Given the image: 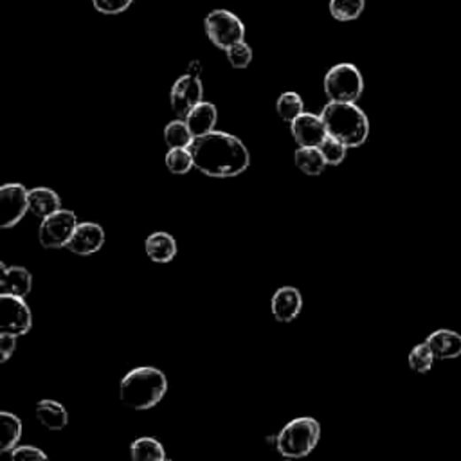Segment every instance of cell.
Masks as SVG:
<instances>
[{
  "instance_id": "44dd1931",
  "label": "cell",
  "mask_w": 461,
  "mask_h": 461,
  "mask_svg": "<svg viewBox=\"0 0 461 461\" xmlns=\"http://www.w3.org/2000/svg\"><path fill=\"white\" fill-rule=\"evenodd\" d=\"M22 436V422L12 413H0V450L12 452Z\"/></svg>"
},
{
  "instance_id": "7c38bea8",
  "label": "cell",
  "mask_w": 461,
  "mask_h": 461,
  "mask_svg": "<svg viewBox=\"0 0 461 461\" xmlns=\"http://www.w3.org/2000/svg\"><path fill=\"white\" fill-rule=\"evenodd\" d=\"M105 244V230L101 225L85 222L78 223L67 244V249L78 256H90L98 253Z\"/></svg>"
},
{
  "instance_id": "3957f363",
  "label": "cell",
  "mask_w": 461,
  "mask_h": 461,
  "mask_svg": "<svg viewBox=\"0 0 461 461\" xmlns=\"http://www.w3.org/2000/svg\"><path fill=\"white\" fill-rule=\"evenodd\" d=\"M168 391L166 375L152 366L136 368L121 380L120 398L127 408L146 411L155 408Z\"/></svg>"
},
{
  "instance_id": "603a6c76",
  "label": "cell",
  "mask_w": 461,
  "mask_h": 461,
  "mask_svg": "<svg viewBox=\"0 0 461 461\" xmlns=\"http://www.w3.org/2000/svg\"><path fill=\"white\" fill-rule=\"evenodd\" d=\"M130 454L137 461H164L166 452L164 447L153 438H139L132 443Z\"/></svg>"
},
{
  "instance_id": "8fae6325",
  "label": "cell",
  "mask_w": 461,
  "mask_h": 461,
  "mask_svg": "<svg viewBox=\"0 0 461 461\" xmlns=\"http://www.w3.org/2000/svg\"><path fill=\"white\" fill-rule=\"evenodd\" d=\"M293 136L300 146H319L326 137L328 130L321 115L303 112L291 123Z\"/></svg>"
},
{
  "instance_id": "d6986e66",
  "label": "cell",
  "mask_w": 461,
  "mask_h": 461,
  "mask_svg": "<svg viewBox=\"0 0 461 461\" xmlns=\"http://www.w3.org/2000/svg\"><path fill=\"white\" fill-rule=\"evenodd\" d=\"M62 209V200L49 188H33L29 191V211L38 216L45 218L56 211Z\"/></svg>"
},
{
  "instance_id": "277c9868",
  "label": "cell",
  "mask_w": 461,
  "mask_h": 461,
  "mask_svg": "<svg viewBox=\"0 0 461 461\" xmlns=\"http://www.w3.org/2000/svg\"><path fill=\"white\" fill-rule=\"evenodd\" d=\"M321 426L310 417L288 422L276 438V447L281 456L300 459L309 456L319 443Z\"/></svg>"
},
{
  "instance_id": "484cf974",
  "label": "cell",
  "mask_w": 461,
  "mask_h": 461,
  "mask_svg": "<svg viewBox=\"0 0 461 461\" xmlns=\"http://www.w3.org/2000/svg\"><path fill=\"white\" fill-rule=\"evenodd\" d=\"M193 166L195 160L190 148H169L166 153V168L173 176H186Z\"/></svg>"
},
{
  "instance_id": "6da1fadb",
  "label": "cell",
  "mask_w": 461,
  "mask_h": 461,
  "mask_svg": "<svg viewBox=\"0 0 461 461\" xmlns=\"http://www.w3.org/2000/svg\"><path fill=\"white\" fill-rule=\"evenodd\" d=\"M190 152L195 160V168L207 177L229 179L237 177L249 168L251 155L246 145L230 134L209 132L193 137Z\"/></svg>"
},
{
  "instance_id": "ba28073f",
  "label": "cell",
  "mask_w": 461,
  "mask_h": 461,
  "mask_svg": "<svg viewBox=\"0 0 461 461\" xmlns=\"http://www.w3.org/2000/svg\"><path fill=\"white\" fill-rule=\"evenodd\" d=\"M76 215L67 209L56 211L45 218H42L38 240L40 246L45 249H60L67 247L74 229H76Z\"/></svg>"
},
{
  "instance_id": "52a82bcc",
  "label": "cell",
  "mask_w": 461,
  "mask_h": 461,
  "mask_svg": "<svg viewBox=\"0 0 461 461\" xmlns=\"http://www.w3.org/2000/svg\"><path fill=\"white\" fill-rule=\"evenodd\" d=\"M204 29L213 45L225 51L246 40V26L244 22L227 10H213L204 19Z\"/></svg>"
},
{
  "instance_id": "9c48e42d",
  "label": "cell",
  "mask_w": 461,
  "mask_h": 461,
  "mask_svg": "<svg viewBox=\"0 0 461 461\" xmlns=\"http://www.w3.org/2000/svg\"><path fill=\"white\" fill-rule=\"evenodd\" d=\"M29 209V191L22 184H6L0 188V225L15 227Z\"/></svg>"
},
{
  "instance_id": "4fadbf2b",
  "label": "cell",
  "mask_w": 461,
  "mask_h": 461,
  "mask_svg": "<svg viewBox=\"0 0 461 461\" xmlns=\"http://www.w3.org/2000/svg\"><path fill=\"white\" fill-rule=\"evenodd\" d=\"M303 309V298L298 288L294 286H281L274 293L270 301V310L276 321L291 323L294 321Z\"/></svg>"
},
{
  "instance_id": "4316f807",
  "label": "cell",
  "mask_w": 461,
  "mask_h": 461,
  "mask_svg": "<svg viewBox=\"0 0 461 461\" xmlns=\"http://www.w3.org/2000/svg\"><path fill=\"white\" fill-rule=\"evenodd\" d=\"M434 361H436V357L431 350V346L427 344V340L422 344H417L410 354V368L417 373H427L433 368Z\"/></svg>"
},
{
  "instance_id": "8992f818",
  "label": "cell",
  "mask_w": 461,
  "mask_h": 461,
  "mask_svg": "<svg viewBox=\"0 0 461 461\" xmlns=\"http://www.w3.org/2000/svg\"><path fill=\"white\" fill-rule=\"evenodd\" d=\"M202 66L200 62H191L186 74H183L171 87L169 103L173 112H176L181 120H186L188 113L204 101V85L200 82Z\"/></svg>"
},
{
  "instance_id": "30bf717a",
  "label": "cell",
  "mask_w": 461,
  "mask_h": 461,
  "mask_svg": "<svg viewBox=\"0 0 461 461\" xmlns=\"http://www.w3.org/2000/svg\"><path fill=\"white\" fill-rule=\"evenodd\" d=\"M0 312H3V332L26 335L33 326V316L24 298L3 294L0 296Z\"/></svg>"
},
{
  "instance_id": "1f68e13d",
  "label": "cell",
  "mask_w": 461,
  "mask_h": 461,
  "mask_svg": "<svg viewBox=\"0 0 461 461\" xmlns=\"http://www.w3.org/2000/svg\"><path fill=\"white\" fill-rule=\"evenodd\" d=\"M17 350V335L12 332L0 333V363H8Z\"/></svg>"
},
{
  "instance_id": "2e32d148",
  "label": "cell",
  "mask_w": 461,
  "mask_h": 461,
  "mask_svg": "<svg viewBox=\"0 0 461 461\" xmlns=\"http://www.w3.org/2000/svg\"><path fill=\"white\" fill-rule=\"evenodd\" d=\"M36 420L49 431H62L69 424V415L62 403L54 400H42L36 403Z\"/></svg>"
},
{
  "instance_id": "ffe728a7",
  "label": "cell",
  "mask_w": 461,
  "mask_h": 461,
  "mask_svg": "<svg viewBox=\"0 0 461 461\" xmlns=\"http://www.w3.org/2000/svg\"><path fill=\"white\" fill-rule=\"evenodd\" d=\"M294 160L300 171L307 173V176H321L326 168V160L319 150V146H300L294 153Z\"/></svg>"
},
{
  "instance_id": "f1b7e54d",
  "label": "cell",
  "mask_w": 461,
  "mask_h": 461,
  "mask_svg": "<svg viewBox=\"0 0 461 461\" xmlns=\"http://www.w3.org/2000/svg\"><path fill=\"white\" fill-rule=\"evenodd\" d=\"M346 148H348V146H344L340 141H337V139L332 137V136H328V137L319 145V150H321L324 160H326L328 164H332V166H339V164L346 159Z\"/></svg>"
},
{
  "instance_id": "5bb4252c",
  "label": "cell",
  "mask_w": 461,
  "mask_h": 461,
  "mask_svg": "<svg viewBox=\"0 0 461 461\" xmlns=\"http://www.w3.org/2000/svg\"><path fill=\"white\" fill-rule=\"evenodd\" d=\"M33 288V276L24 267H8L0 263V291L3 294H12L26 298Z\"/></svg>"
},
{
  "instance_id": "ac0fdd59",
  "label": "cell",
  "mask_w": 461,
  "mask_h": 461,
  "mask_svg": "<svg viewBox=\"0 0 461 461\" xmlns=\"http://www.w3.org/2000/svg\"><path fill=\"white\" fill-rule=\"evenodd\" d=\"M216 120H218L216 106L211 105V103L202 101L188 113V118L184 121L188 123L193 137H199V136L213 132V129L216 125Z\"/></svg>"
},
{
  "instance_id": "5b68a950",
  "label": "cell",
  "mask_w": 461,
  "mask_h": 461,
  "mask_svg": "<svg viewBox=\"0 0 461 461\" xmlns=\"http://www.w3.org/2000/svg\"><path fill=\"white\" fill-rule=\"evenodd\" d=\"M364 90L361 71L354 64H337L324 76V94L335 103H356Z\"/></svg>"
},
{
  "instance_id": "7a4b0ae2",
  "label": "cell",
  "mask_w": 461,
  "mask_h": 461,
  "mask_svg": "<svg viewBox=\"0 0 461 461\" xmlns=\"http://www.w3.org/2000/svg\"><path fill=\"white\" fill-rule=\"evenodd\" d=\"M321 118L328 130V136L340 141L344 146L357 148L366 143L370 136L368 115L356 103H335L330 101Z\"/></svg>"
},
{
  "instance_id": "f546056e",
  "label": "cell",
  "mask_w": 461,
  "mask_h": 461,
  "mask_svg": "<svg viewBox=\"0 0 461 461\" xmlns=\"http://www.w3.org/2000/svg\"><path fill=\"white\" fill-rule=\"evenodd\" d=\"M134 0H92L96 12L103 15H120L132 6Z\"/></svg>"
},
{
  "instance_id": "9a60e30c",
  "label": "cell",
  "mask_w": 461,
  "mask_h": 461,
  "mask_svg": "<svg viewBox=\"0 0 461 461\" xmlns=\"http://www.w3.org/2000/svg\"><path fill=\"white\" fill-rule=\"evenodd\" d=\"M426 340L431 346L436 361H450L461 356V335L454 330L440 328L433 332Z\"/></svg>"
},
{
  "instance_id": "83f0119b",
  "label": "cell",
  "mask_w": 461,
  "mask_h": 461,
  "mask_svg": "<svg viewBox=\"0 0 461 461\" xmlns=\"http://www.w3.org/2000/svg\"><path fill=\"white\" fill-rule=\"evenodd\" d=\"M225 56H227V62L230 64V67L247 69L253 62V49L246 40H242L235 45H230L229 49H225Z\"/></svg>"
},
{
  "instance_id": "4dcf8cb0",
  "label": "cell",
  "mask_w": 461,
  "mask_h": 461,
  "mask_svg": "<svg viewBox=\"0 0 461 461\" xmlns=\"http://www.w3.org/2000/svg\"><path fill=\"white\" fill-rule=\"evenodd\" d=\"M12 457L17 461H45L47 454L43 450H40L38 447L22 445V447H15L12 450Z\"/></svg>"
},
{
  "instance_id": "d4e9b609",
  "label": "cell",
  "mask_w": 461,
  "mask_h": 461,
  "mask_svg": "<svg viewBox=\"0 0 461 461\" xmlns=\"http://www.w3.org/2000/svg\"><path fill=\"white\" fill-rule=\"evenodd\" d=\"M164 141L168 148H190L193 134L186 121H171L164 129Z\"/></svg>"
},
{
  "instance_id": "7402d4cb",
  "label": "cell",
  "mask_w": 461,
  "mask_h": 461,
  "mask_svg": "<svg viewBox=\"0 0 461 461\" xmlns=\"http://www.w3.org/2000/svg\"><path fill=\"white\" fill-rule=\"evenodd\" d=\"M330 15L339 22L357 20L364 8L366 0H330Z\"/></svg>"
},
{
  "instance_id": "cb8c5ba5",
  "label": "cell",
  "mask_w": 461,
  "mask_h": 461,
  "mask_svg": "<svg viewBox=\"0 0 461 461\" xmlns=\"http://www.w3.org/2000/svg\"><path fill=\"white\" fill-rule=\"evenodd\" d=\"M276 110L285 123H293L298 115H301L305 112V105H303V99L300 94L285 92L279 96V99L276 103Z\"/></svg>"
},
{
  "instance_id": "e0dca14e",
  "label": "cell",
  "mask_w": 461,
  "mask_h": 461,
  "mask_svg": "<svg viewBox=\"0 0 461 461\" xmlns=\"http://www.w3.org/2000/svg\"><path fill=\"white\" fill-rule=\"evenodd\" d=\"M145 251L152 262L169 263L173 258L177 256V242L171 235L159 230V233H153L146 238Z\"/></svg>"
}]
</instances>
